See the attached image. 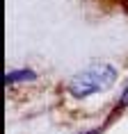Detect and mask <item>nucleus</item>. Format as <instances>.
Instances as JSON below:
<instances>
[{
  "label": "nucleus",
  "mask_w": 128,
  "mask_h": 134,
  "mask_svg": "<svg viewBox=\"0 0 128 134\" xmlns=\"http://www.w3.org/2000/svg\"><path fill=\"white\" fill-rule=\"evenodd\" d=\"M87 134H92V132H87Z\"/></svg>",
  "instance_id": "nucleus-5"
},
{
  "label": "nucleus",
  "mask_w": 128,
  "mask_h": 134,
  "mask_svg": "<svg viewBox=\"0 0 128 134\" xmlns=\"http://www.w3.org/2000/svg\"><path fill=\"white\" fill-rule=\"evenodd\" d=\"M32 80H37V73L30 71V68H25V71H9L7 75H5V84H14V82H32Z\"/></svg>",
  "instance_id": "nucleus-2"
},
{
  "label": "nucleus",
  "mask_w": 128,
  "mask_h": 134,
  "mask_svg": "<svg viewBox=\"0 0 128 134\" xmlns=\"http://www.w3.org/2000/svg\"><path fill=\"white\" fill-rule=\"evenodd\" d=\"M128 107V84L124 86V91H121V98H119V109Z\"/></svg>",
  "instance_id": "nucleus-3"
},
{
  "label": "nucleus",
  "mask_w": 128,
  "mask_h": 134,
  "mask_svg": "<svg viewBox=\"0 0 128 134\" xmlns=\"http://www.w3.org/2000/svg\"><path fill=\"white\" fill-rule=\"evenodd\" d=\"M114 80H117V68L112 64L99 62V64H92L85 71H80L78 75H73L66 89L73 98H89L94 93L110 89L114 84Z\"/></svg>",
  "instance_id": "nucleus-1"
},
{
  "label": "nucleus",
  "mask_w": 128,
  "mask_h": 134,
  "mask_svg": "<svg viewBox=\"0 0 128 134\" xmlns=\"http://www.w3.org/2000/svg\"><path fill=\"white\" fill-rule=\"evenodd\" d=\"M110 2H114L117 7H121V9H124V12L128 14V0H110Z\"/></svg>",
  "instance_id": "nucleus-4"
}]
</instances>
